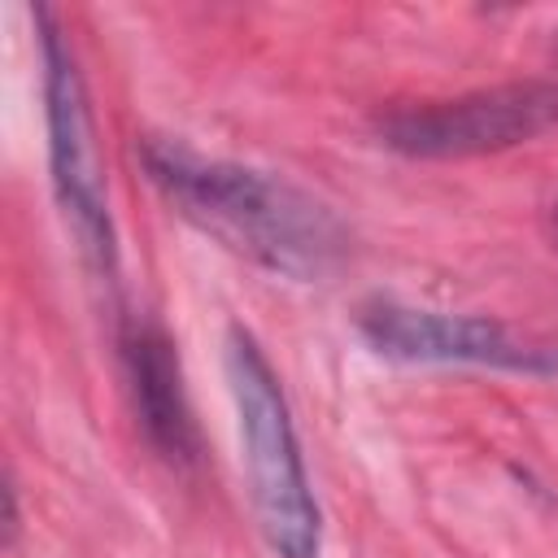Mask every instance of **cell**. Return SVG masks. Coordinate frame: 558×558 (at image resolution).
I'll list each match as a JSON object with an SVG mask.
<instances>
[{"mask_svg": "<svg viewBox=\"0 0 558 558\" xmlns=\"http://www.w3.org/2000/svg\"><path fill=\"white\" fill-rule=\"evenodd\" d=\"M558 126V83L519 78L445 100H418L379 118V144L418 161L506 153Z\"/></svg>", "mask_w": 558, "mask_h": 558, "instance_id": "obj_4", "label": "cell"}, {"mask_svg": "<svg viewBox=\"0 0 558 558\" xmlns=\"http://www.w3.org/2000/svg\"><path fill=\"white\" fill-rule=\"evenodd\" d=\"M122 371L126 392L135 405V423L144 440L170 462V466H196L201 458V432L196 414L183 388V366L174 353V340L153 318H131L122 327Z\"/></svg>", "mask_w": 558, "mask_h": 558, "instance_id": "obj_6", "label": "cell"}, {"mask_svg": "<svg viewBox=\"0 0 558 558\" xmlns=\"http://www.w3.org/2000/svg\"><path fill=\"white\" fill-rule=\"evenodd\" d=\"M13 536H17V488L4 484V541L13 545Z\"/></svg>", "mask_w": 558, "mask_h": 558, "instance_id": "obj_7", "label": "cell"}, {"mask_svg": "<svg viewBox=\"0 0 558 558\" xmlns=\"http://www.w3.org/2000/svg\"><path fill=\"white\" fill-rule=\"evenodd\" d=\"M366 344L397 362H445V366H493L519 375H554L558 349L510 331L484 314H449L401 301H371L357 314Z\"/></svg>", "mask_w": 558, "mask_h": 558, "instance_id": "obj_5", "label": "cell"}, {"mask_svg": "<svg viewBox=\"0 0 558 558\" xmlns=\"http://www.w3.org/2000/svg\"><path fill=\"white\" fill-rule=\"evenodd\" d=\"M140 161L179 218L270 275L318 283L349 253L340 214L283 174L205 157L166 135H144Z\"/></svg>", "mask_w": 558, "mask_h": 558, "instance_id": "obj_1", "label": "cell"}, {"mask_svg": "<svg viewBox=\"0 0 558 558\" xmlns=\"http://www.w3.org/2000/svg\"><path fill=\"white\" fill-rule=\"evenodd\" d=\"M39 57H44V122H48V170L65 227L78 240L87 266L105 279L118 275V231L109 214V187L92 122L87 83L52 9H35Z\"/></svg>", "mask_w": 558, "mask_h": 558, "instance_id": "obj_3", "label": "cell"}, {"mask_svg": "<svg viewBox=\"0 0 558 558\" xmlns=\"http://www.w3.org/2000/svg\"><path fill=\"white\" fill-rule=\"evenodd\" d=\"M222 362H227V388L248 471V497L270 554L323 558V510L310 488V471L275 366L244 327L227 331Z\"/></svg>", "mask_w": 558, "mask_h": 558, "instance_id": "obj_2", "label": "cell"}]
</instances>
